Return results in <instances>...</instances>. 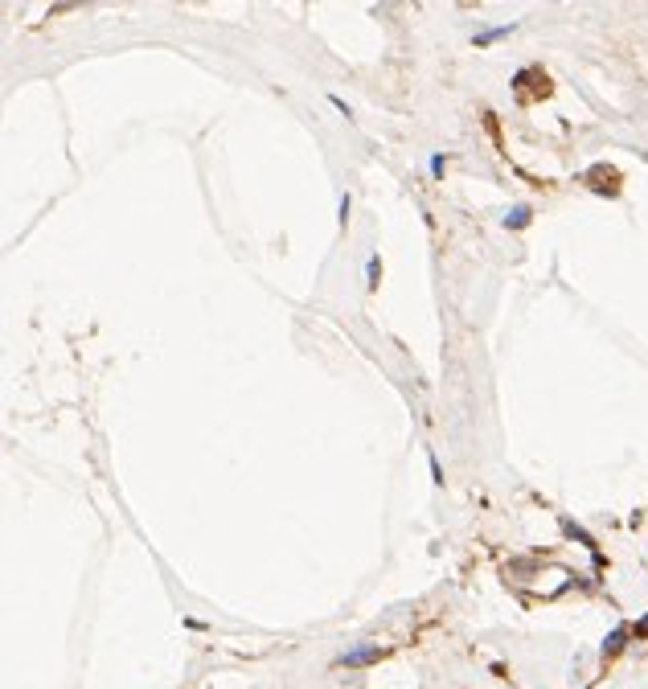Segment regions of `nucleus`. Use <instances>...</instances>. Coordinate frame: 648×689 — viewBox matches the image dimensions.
Returning <instances> with one entry per match:
<instances>
[{"label": "nucleus", "mask_w": 648, "mask_h": 689, "mask_svg": "<svg viewBox=\"0 0 648 689\" xmlns=\"http://www.w3.org/2000/svg\"><path fill=\"white\" fill-rule=\"evenodd\" d=\"M505 33H513V25H501V29H488V33H480V37H476V46H488V42H497V37H505Z\"/></svg>", "instance_id": "4"}, {"label": "nucleus", "mask_w": 648, "mask_h": 689, "mask_svg": "<svg viewBox=\"0 0 648 689\" xmlns=\"http://www.w3.org/2000/svg\"><path fill=\"white\" fill-rule=\"evenodd\" d=\"M529 218H533V210H529V205H513V210L505 214V226L521 230V226H529Z\"/></svg>", "instance_id": "2"}, {"label": "nucleus", "mask_w": 648, "mask_h": 689, "mask_svg": "<svg viewBox=\"0 0 648 689\" xmlns=\"http://www.w3.org/2000/svg\"><path fill=\"white\" fill-rule=\"evenodd\" d=\"M374 661H382V648L378 644H361V648H349V652L337 656L341 669H361V665H374Z\"/></svg>", "instance_id": "1"}, {"label": "nucleus", "mask_w": 648, "mask_h": 689, "mask_svg": "<svg viewBox=\"0 0 648 689\" xmlns=\"http://www.w3.org/2000/svg\"><path fill=\"white\" fill-rule=\"evenodd\" d=\"M636 636H648V615L640 620V624H636Z\"/></svg>", "instance_id": "5"}, {"label": "nucleus", "mask_w": 648, "mask_h": 689, "mask_svg": "<svg viewBox=\"0 0 648 689\" xmlns=\"http://www.w3.org/2000/svg\"><path fill=\"white\" fill-rule=\"evenodd\" d=\"M624 640H628V628H615V632L604 640V656H615V652L624 648Z\"/></svg>", "instance_id": "3"}]
</instances>
